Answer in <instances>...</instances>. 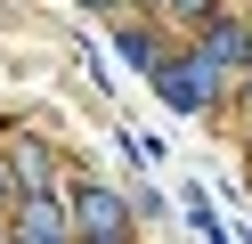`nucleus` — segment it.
I'll list each match as a JSON object with an SVG mask.
<instances>
[{"label":"nucleus","instance_id":"nucleus-4","mask_svg":"<svg viewBox=\"0 0 252 244\" xmlns=\"http://www.w3.org/2000/svg\"><path fill=\"white\" fill-rule=\"evenodd\" d=\"M195 57L212 65V73H228V65H244V57H252V33H244V25H212V33L195 41Z\"/></svg>","mask_w":252,"mask_h":244},{"label":"nucleus","instance_id":"nucleus-7","mask_svg":"<svg viewBox=\"0 0 252 244\" xmlns=\"http://www.w3.org/2000/svg\"><path fill=\"white\" fill-rule=\"evenodd\" d=\"M8 195H17V179H8V163H0V204H8Z\"/></svg>","mask_w":252,"mask_h":244},{"label":"nucleus","instance_id":"nucleus-6","mask_svg":"<svg viewBox=\"0 0 252 244\" xmlns=\"http://www.w3.org/2000/svg\"><path fill=\"white\" fill-rule=\"evenodd\" d=\"M17 187H49V155L41 146H17Z\"/></svg>","mask_w":252,"mask_h":244},{"label":"nucleus","instance_id":"nucleus-3","mask_svg":"<svg viewBox=\"0 0 252 244\" xmlns=\"http://www.w3.org/2000/svg\"><path fill=\"white\" fill-rule=\"evenodd\" d=\"M17 228H25V236H41V244H57V236L73 228V204H49L41 187H25V195H17Z\"/></svg>","mask_w":252,"mask_h":244},{"label":"nucleus","instance_id":"nucleus-1","mask_svg":"<svg viewBox=\"0 0 252 244\" xmlns=\"http://www.w3.org/2000/svg\"><path fill=\"white\" fill-rule=\"evenodd\" d=\"M147 81L163 90V106H179V114H203V106L220 98V81H228V73H212V65H203L195 49H187V57H163Z\"/></svg>","mask_w":252,"mask_h":244},{"label":"nucleus","instance_id":"nucleus-2","mask_svg":"<svg viewBox=\"0 0 252 244\" xmlns=\"http://www.w3.org/2000/svg\"><path fill=\"white\" fill-rule=\"evenodd\" d=\"M73 228H90V236H130V204H122L114 187H73Z\"/></svg>","mask_w":252,"mask_h":244},{"label":"nucleus","instance_id":"nucleus-8","mask_svg":"<svg viewBox=\"0 0 252 244\" xmlns=\"http://www.w3.org/2000/svg\"><path fill=\"white\" fill-rule=\"evenodd\" d=\"M171 8H179V16H203V0H171Z\"/></svg>","mask_w":252,"mask_h":244},{"label":"nucleus","instance_id":"nucleus-9","mask_svg":"<svg viewBox=\"0 0 252 244\" xmlns=\"http://www.w3.org/2000/svg\"><path fill=\"white\" fill-rule=\"evenodd\" d=\"M82 8H114V0H82Z\"/></svg>","mask_w":252,"mask_h":244},{"label":"nucleus","instance_id":"nucleus-5","mask_svg":"<svg viewBox=\"0 0 252 244\" xmlns=\"http://www.w3.org/2000/svg\"><path fill=\"white\" fill-rule=\"evenodd\" d=\"M122 57H130L138 73H155V65H163V41H155L147 25H122Z\"/></svg>","mask_w":252,"mask_h":244}]
</instances>
